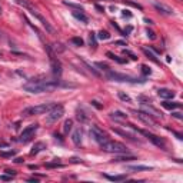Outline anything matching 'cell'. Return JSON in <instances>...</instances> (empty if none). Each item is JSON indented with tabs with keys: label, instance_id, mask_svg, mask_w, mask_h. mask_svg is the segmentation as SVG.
I'll list each match as a JSON object with an SVG mask.
<instances>
[{
	"label": "cell",
	"instance_id": "cell-1",
	"mask_svg": "<svg viewBox=\"0 0 183 183\" xmlns=\"http://www.w3.org/2000/svg\"><path fill=\"white\" fill-rule=\"evenodd\" d=\"M59 86H67V85L60 83V80H32L29 82L27 85L23 86V89L26 92H29V93H43V92H53Z\"/></svg>",
	"mask_w": 183,
	"mask_h": 183
},
{
	"label": "cell",
	"instance_id": "cell-2",
	"mask_svg": "<svg viewBox=\"0 0 183 183\" xmlns=\"http://www.w3.org/2000/svg\"><path fill=\"white\" fill-rule=\"evenodd\" d=\"M102 150L109 152V153H115V155H119V153H127V148L124 146L123 143L120 142H115V140H107L103 144H100Z\"/></svg>",
	"mask_w": 183,
	"mask_h": 183
},
{
	"label": "cell",
	"instance_id": "cell-3",
	"mask_svg": "<svg viewBox=\"0 0 183 183\" xmlns=\"http://www.w3.org/2000/svg\"><path fill=\"white\" fill-rule=\"evenodd\" d=\"M54 105H56V103H43V105L32 106V107H26L21 115H25V116H37V115H45V113L49 112V110L52 109Z\"/></svg>",
	"mask_w": 183,
	"mask_h": 183
},
{
	"label": "cell",
	"instance_id": "cell-4",
	"mask_svg": "<svg viewBox=\"0 0 183 183\" xmlns=\"http://www.w3.org/2000/svg\"><path fill=\"white\" fill-rule=\"evenodd\" d=\"M107 77L110 80L115 82H127V83H144V80H140V79H134L132 76H127V74H122V73H116V72L107 70Z\"/></svg>",
	"mask_w": 183,
	"mask_h": 183
},
{
	"label": "cell",
	"instance_id": "cell-5",
	"mask_svg": "<svg viewBox=\"0 0 183 183\" xmlns=\"http://www.w3.org/2000/svg\"><path fill=\"white\" fill-rule=\"evenodd\" d=\"M63 115H64L63 106L62 105H54L52 109L47 112V117H46V120H47V123H54V122H57V120L62 119Z\"/></svg>",
	"mask_w": 183,
	"mask_h": 183
},
{
	"label": "cell",
	"instance_id": "cell-6",
	"mask_svg": "<svg viewBox=\"0 0 183 183\" xmlns=\"http://www.w3.org/2000/svg\"><path fill=\"white\" fill-rule=\"evenodd\" d=\"M130 126H132V124H130ZM132 127H133V126H132ZM133 129H136V127H133ZM136 130H137V129H136ZM137 132H139V133H142V134H144V136L148 137L149 140L155 144V146H157V148L166 150V148H167V146H166V142L163 140L162 137L156 136V134H153V133H149V132H144V130H137Z\"/></svg>",
	"mask_w": 183,
	"mask_h": 183
},
{
	"label": "cell",
	"instance_id": "cell-7",
	"mask_svg": "<svg viewBox=\"0 0 183 183\" xmlns=\"http://www.w3.org/2000/svg\"><path fill=\"white\" fill-rule=\"evenodd\" d=\"M90 133H92V137H93V139H95V140L99 144H103L105 142H107V140H109V137H107V134H106L105 132L102 130V129H99L97 126H92Z\"/></svg>",
	"mask_w": 183,
	"mask_h": 183
},
{
	"label": "cell",
	"instance_id": "cell-8",
	"mask_svg": "<svg viewBox=\"0 0 183 183\" xmlns=\"http://www.w3.org/2000/svg\"><path fill=\"white\" fill-rule=\"evenodd\" d=\"M134 115H136L139 119L143 122V123H146L148 126H152V127H157V123H156V120L153 119V117L150 116V115H148L146 112H143V110H134Z\"/></svg>",
	"mask_w": 183,
	"mask_h": 183
},
{
	"label": "cell",
	"instance_id": "cell-9",
	"mask_svg": "<svg viewBox=\"0 0 183 183\" xmlns=\"http://www.w3.org/2000/svg\"><path fill=\"white\" fill-rule=\"evenodd\" d=\"M46 49H47V52H49V56H50V63H52L53 74H54V76H60V74H62V64H60L59 60H56L54 54H53L52 50H50V46H46Z\"/></svg>",
	"mask_w": 183,
	"mask_h": 183
},
{
	"label": "cell",
	"instance_id": "cell-10",
	"mask_svg": "<svg viewBox=\"0 0 183 183\" xmlns=\"http://www.w3.org/2000/svg\"><path fill=\"white\" fill-rule=\"evenodd\" d=\"M37 124H30V126H27L25 129V130L21 132V134H20V139H19V142H23V143H26V142H29L30 139H32V136H33V133H35L36 130H37Z\"/></svg>",
	"mask_w": 183,
	"mask_h": 183
},
{
	"label": "cell",
	"instance_id": "cell-11",
	"mask_svg": "<svg viewBox=\"0 0 183 183\" xmlns=\"http://www.w3.org/2000/svg\"><path fill=\"white\" fill-rule=\"evenodd\" d=\"M142 109H143V112H146L148 115H150L152 117H156V119H160L163 116V113L160 110H157L156 107H153L150 103L149 105L148 103H142Z\"/></svg>",
	"mask_w": 183,
	"mask_h": 183
},
{
	"label": "cell",
	"instance_id": "cell-12",
	"mask_svg": "<svg viewBox=\"0 0 183 183\" xmlns=\"http://www.w3.org/2000/svg\"><path fill=\"white\" fill-rule=\"evenodd\" d=\"M30 13H32L33 16H35V17L37 19V20H39V21H40V23H42L43 26H45V29H46V30H47V32L53 33V27L49 25V21L46 20V19L43 17L42 14H39V13H37V10H36V9H33V7H32V9H30Z\"/></svg>",
	"mask_w": 183,
	"mask_h": 183
},
{
	"label": "cell",
	"instance_id": "cell-13",
	"mask_svg": "<svg viewBox=\"0 0 183 183\" xmlns=\"http://www.w3.org/2000/svg\"><path fill=\"white\" fill-rule=\"evenodd\" d=\"M153 6H155V9L159 12V13L165 14V16H172V14H173V10H172V9H170L169 6H166V4H163V3H159V2H155V3H153Z\"/></svg>",
	"mask_w": 183,
	"mask_h": 183
},
{
	"label": "cell",
	"instance_id": "cell-14",
	"mask_svg": "<svg viewBox=\"0 0 183 183\" xmlns=\"http://www.w3.org/2000/svg\"><path fill=\"white\" fill-rule=\"evenodd\" d=\"M157 95L160 96L162 99H165V100H169V99L175 97V95H176V93H175L173 90H169V89H159Z\"/></svg>",
	"mask_w": 183,
	"mask_h": 183
},
{
	"label": "cell",
	"instance_id": "cell-15",
	"mask_svg": "<svg viewBox=\"0 0 183 183\" xmlns=\"http://www.w3.org/2000/svg\"><path fill=\"white\" fill-rule=\"evenodd\" d=\"M162 106L165 107V109H167V110H175V109H180V107H182V103H179V102H169V100H165V102L162 103Z\"/></svg>",
	"mask_w": 183,
	"mask_h": 183
},
{
	"label": "cell",
	"instance_id": "cell-16",
	"mask_svg": "<svg viewBox=\"0 0 183 183\" xmlns=\"http://www.w3.org/2000/svg\"><path fill=\"white\" fill-rule=\"evenodd\" d=\"M110 117L115 120H119V122H124L127 119V115L123 112H120V110H115V112L110 113Z\"/></svg>",
	"mask_w": 183,
	"mask_h": 183
},
{
	"label": "cell",
	"instance_id": "cell-17",
	"mask_svg": "<svg viewBox=\"0 0 183 183\" xmlns=\"http://www.w3.org/2000/svg\"><path fill=\"white\" fill-rule=\"evenodd\" d=\"M115 130V133H117V134H120V136H123V137H126V139H129V140H132V142H140L139 139H136V137L133 136V134H130V133H127V132H123V130H120V129H113Z\"/></svg>",
	"mask_w": 183,
	"mask_h": 183
},
{
	"label": "cell",
	"instance_id": "cell-18",
	"mask_svg": "<svg viewBox=\"0 0 183 183\" xmlns=\"http://www.w3.org/2000/svg\"><path fill=\"white\" fill-rule=\"evenodd\" d=\"M72 14H73V17H74V19H77V20H80L82 23H87V21H89L87 16H86L85 13H82V12H80V13H79V12H73Z\"/></svg>",
	"mask_w": 183,
	"mask_h": 183
},
{
	"label": "cell",
	"instance_id": "cell-19",
	"mask_svg": "<svg viewBox=\"0 0 183 183\" xmlns=\"http://www.w3.org/2000/svg\"><path fill=\"white\" fill-rule=\"evenodd\" d=\"M116 162H126V160H136L134 156H124V153H119V155L115 157Z\"/></svg>",
	"mask_w": 183,
	"mask_h": 183
},
{
	"label": "cell",
	"instance_id": "cell-20",
	"mask_svg": "<svg viewBox=\"0 0 183 183\" xmlns=\"http://www.w3.org/2000/svg\"><path fill=\"white\" fill-rule=\"evenodd\" d=\"M45 148H46V146H45V143H42V142H39V143H36L35 146H33L32 152H30V155H37V153H39V152H42Z\"/></svg>",
	"mask_w": 183,
	"mask_h": 183
},
{
	"label": "cell",
	"instance_id": "cell-21",
	"mask_svg": "<svg viewBox=\"0 0 183 183\" xmlns=\"http://www.w3.org/2000/svg\"><path fill=\"white\" fill-rule=\"evenodd\" d=\"M106 179L112 180V182H123V180H126V176L124 175H116V176H110V175H105Z\"/></svg>",
	"mask_w": 183,
	"mask_h": 183
},
{
	"label": "cell",
	"instance_id": "cell-22",
	"mask_svg": "<svg viewBox=\"0 0 183 183\" xmlns=\"http://www.w3.org/2000/svg\"><path fill=\"white\" fill-rule=\"evenodd\" d=\"M72 140H73L74 144H80L82 143V133L80 130H74L73 134H72Z\"/></svg>",
	"mask_w": 183,
	"mask_h": 183
},
{
	"label": "cell",
	"instance_id": "cell-23",
	"mask_svg": "<svg viewBox=\"0 0 183 183\" xmlns=\"http://www.w3.org/2000/svg\"><path fill=\"white\" fill-rule=\"evenodd\" d=\"M106 56H107V57H110L112 60H115V62H117V63H120V64L127 63V60H126V59H120V57H117L116 54H113L112 52H107V53H106Z\"/></svg>",
	"mask_w": 183,
	"mask_h": 183
},
{
	"label": "cell",
	"instance_id": "cell-24",
	"mask_svg": "<svg viewBox=\"0 0 183 183\" xmlns=\"http://www.w3.org/2000/svg\"><path fill=\"white\" fill-rule=\"evenodd\" d=\"M127 169H129V170H134V172H140V170H150L152 167H150V166H140V165H137V166H127Z\"/></svg>",
	"mask_w": 183,
	"mask_h": 183
},
{
	"label": "cell",
	"instance_id": "cell-25",
	"mask_svg": "<svg viewBox=\"0 0 183 183\" xmlns=\"http://www.w3.org/2000/svg\"><path fill=\"white\" fill-rule=\"evenodd\" d=\"M14 2H16L19 6L27 9V10H30V9H32V4H30V2H29V0H14Z\"/></svg>",
	"mask_w": 183,
	"mask_h": 183
},
{
	"label": "cell",
	"instance_id": "cell-26",
	"mask_svg": "<svg viewBox=\"0 0 183 183\" xmlns=\"http://www.w3.org/2000/svg\"><path fill=\"white\" fill-rule=\"evenodd\" d=\"M143 53H144V54H146V56H148L150 60H153L155 63H159L157 59H156V56L153 54V53H152V50H150V49H146V47H144V49H143Z\"/></svg>",
	"mask_w": 183,
	"mask_h": 183
},
{
	"label": "cell",
	"instance_id": "cell-27",
	"mask_svg": "<svg viewBox=\"0 0 183 183\" xmlns=\"http://www.w3.org/2000/svg\"><path fill=\"white\" fill-rule=\"evenodd\" d=\"M109 37H110V35L106 32V30H100V32L97 33V39L99 40H107Z\"/></svg>",
	"mask_w": 183,
	"mask_h": 183
},
{
	"label": "cell",
	"instance_id": "cell-28",
	"mask_svg": "<svg viewBox=\"0 0 183 183\" xmlns=\"http://www.w3.org/2000/svg\"><path fill=\"white\" fill-rule=\"evenodd\" d=\"M72 126H73V120H66L64 122V126H63V130L64 133H69V130H72Z\"/></svg>",
	"mask_w": 183,
	"mask_h": 183
},
{
	"label": "cell",
	"instance_id": "cell-29",
	"mask_svg": "<svg viewBox=\"0 0 183 183\" xmlns=\"http://www.w3.org/2000/svg\"><path fill=\"white\" fill-rule=\"evenodd\" d=\"M117 96H119V99L120 100H123V102H130V96L129 95H126V93H124V92H119V93H117Z\"/></svg>",
	"mask_w": 183,
	"mask_h": 183
},
{
	"label": "cell",
	"instance_id": "cell-30",
	"mask_svg": "<svg viewBox=\"0 0 183 183\" xmlns=\"http://www.w3.org/2000/svg\"><path fill=\"white\" fill-rule=\"evenodd\" d=\"M16 155L13 150H10V152H0V156L2 157H13V156Z\"/></svg>",
	"mask_w": 183,
	"mask_h": 183
},
{
	"label": "cell",
	"instance_id": "cell-31",
	"mask_svg": "<svg viewBox=\"0 0 183 183\" xmlns=\"http://www.w3.org/2000/svg\"><path fill=\"white\" fill-rule=\"evenodd\" d=\"M72 43H73V45H76V46H83V39H82V37H73V39H72Z\"/></svg>",
	"mask_w": 183,
	"mask_h": 183
},
{
	"label": "cell",
	"instance_id": "cell-32",
	"mask_svg": "<svg viewBox=\"0 0 183 183\" xmlns=\"http://www.w3.org/2000/svg\"><path fill=\"white\" fill-rule=\"evenodd\" d=\"M142 73H143L144 76H148V74H150V73H152L150 67H148L146 64H143V66H142Z\"/></svg>",
	"mask_w": 183,
	"mask_h": 183
},
{
	"label": "cell",
	"instance_id": "cell-33",
	"mask_svg": "<svg viewBox=\"0 0 183 183\" xmlns=\"http://www.w3.org/2000/svg\"><path fill=\"white\" fill-rule=\"evenodd\" d=\"M64 4L66 6H70V7H73V9H79V10H83V7L80 6V4H74V3H69V2H64Z\"/></svg>",
	"mask_w": 183,
	"mask_h": 183
},
{
	"label": "cell",
	"instance_id": "cell-34",
	"mask_svg": "<svg viewBox=\"0 0 183 183\" xmlns=\"http://www.w3.org/2000/svg\"><path fill=\"white\" fill-rule=\"evenodd\" d=\"M172 116H173V117H176V119H179V120L183 119V115H182L180 112H173V110H172Z\"/></svg>",
	"mask_w": 183,
	"mask_h": 183
},
{
	"label": "cell",
	"instance_id": "cell-35",
	"mask_svg": "<svg viewBox=\"0 0 183 183\" xmlns=\"http://www.w3.org/2000/svg\"><path fill=\"white\" fill-rule=\"evenodd\" d=\"M89 42H90V46H96V39L93 33H90V36H89Z\"/></svg>",
	"mask_w": 183,
	"mask_h": 183
},
{
	"label": "cell",
	"instance_id": "cell-36",
	"mask_svg": "<svg viewBox=\"0 0 183 183\" xmlns=\"http://www.w3.org/2000/svg\"><path fill=\"white\" fill-rule=\"evenodd\" d=\"M96 66L97 67H100L102 70H105V72H107L109 70V67H107V64H105V63H96Z\"/></svg>",
	"mask_w": 183,
	"mask_h": 183
},
{
	"label": "cell",
	"instance_id": "cell-37",
	"mask_svg": "<svg viewBox=\"0 0 183 183\" xmlns=\"http://www.w3.org/2000/svg\"><path fill=\"white\" fill-rule=\"evenodd\" d=\"M146 33H148V37H150L152 40H155L156 39V35H155V32H152V30H146Z\"/></svg>",
	"mask_w": 183,
	"mask_h": 183
},
{
	"label": "cell",
	"instance_id": "cell-38",
	"mask_svg": "<svg viewBox=\"0 0 183 183\" xmlns=\"http://www.w3.org/2000/svg\"><path fill=\"white\" fill-rule=\"evenodd\" d=\"M76 117H77L80 122H86V116H83V113H80V112H77V116Z\"/></svg>",
	"mask_w": 183,
	"mask_h": 183
},
{
	"label": "cell",
	"instance_id": "cell-39",
	"mask_svg": "<svg viewBox=\"0 0 183 183\" xmlns=\"http://www.w3.org/2000/svg\"><path fill=\"white\" fill-rule=\"evenodd\" d=\"M12 177L13 176H10V175H9V176H7V175H2V176H0V180H12Z\"/></svg>",
	"mask_w": 183,
	"mask_h": 183
},
{
	"label": "cell",
	"instance_id": "cell-40",
	"mask_svg": "<svg viewBox=\"0 0 183 183\" xmlns=\"http://www.w3.org/2000/svg\"><path fill=\"white\" fill-rule=\"evenodd\" d=\"M124 53H126V54H129V56H130V59H132V60H136V59H137V57L134 56L133 53H132V52H129V50H124Z\"/></svg>",
	"mask_w": 183,
	"mask_h": 183
},
{
	"label": "cell",
	"instance_id": "cell-41",
	"mask_svg": "<svg viewBox=\"0 0 183 183\" xmlns=\"http://www.w3.org/2000/svg\"><path fill=\"white\" fill-rule=\"evenodd\" d=\"M92 105L95 106V107H97V109H102V105H99L97 102H92Z\"/></svg>",
	"mask_w": 183,
	"mask_h": 183
},
{
	"label": "cell",
	"instance_id": "cell-42",
	"mask_svg": "<svg viewBox=\"0 0 183 183\" xmlns=\"http://www.w3.org/2000/svg\"><path fill=\"white\" fill-rule=\"evenodd\" d=\"M116 45H119V46H126V43L124 42H122V40H117V42H115Z\"/></svg>",
	"mask_w": 183,
	"mask_h": 183
},
{
	"label": "cell",
	"instance_id": "cell-43",
	"mask_svg": "<svg viewBox=\"0 0 183 183\" xmlns=\"http://www.w3.org/2000/svg\"><path fill=\"white\" fill-rule=\"evenodd\" d=\"M7 146H9L7 143H4V142H2V140H0V148H7Z\"/></svg>",
	"mask_w": 183,
	"mask_h": 183
},
{
	"label": "cell",
	"instance_id": "cell-44",
	"mask_svg": "<svg viewBox=\"0 0 183 183\" xmlns=\"http://www.w3.org/2000/svg\"><path fill=\"white\" fill-rule=\"evenodd\" d=\"M6 173H7V175H10V176H14V175H16L13 170H6Z\"/></svg>",
	"mask_w": 183,
	"mask_h": 183
},
{
	"label": "cell",
	"instance_id": "cell-45",
	"mask_svg": "<svg viewBox=\"0 0 183 183\" xmlns=\"http://www.w3.org/2000/svg\"><path fill=\"white\" fill-rule=\"evenodd\" d=\"M144 21H146V23H149V25H153V20H150V19H144Z\"/></svg>",
	"mask_w": 183,
	"mask_h": 183
},
{
	"label": "cell",
	"instance_id": "cell-46",
	"mask_svg": "<svg viewBox=\"0 0 183 183\" xmlns=\"http://www.w3.org/2000/svg\"><path fill=\"white\" fill-rule=\"evenodd\" d=\"M132 29H133V27H132V26H127V29H126V33H130V32H132Z\"/></svg>",
	"mask_w": 183,
	"mask_h": 183
},
{
	"label": "cell",
	"instance_id": "cell-47",
	"mask_svg": "<svg viewBox=\"0 0 183 183\" xmlns=\"http://www.w3.org/2000/svg\"><path fill=\"white\" fill-rule=\"evenodd\" d=\"M14 162H16V163H21V162H23V159H16Z\"/></svg>",
	"mask_w": 183,
	"mask_h": 183
},
{
	"label": "cell",
	"instance_id": "cell-48",
	"mask_svg": "<svg viewBox=\"0 0 183 183\" xmlns=\"http://www.w3.org/2000/svg\"><path fill=\"white\" fill-rule=\"evenodd\" d=\"M96 9H97V10H100V12H105V9H102L100 6H96Z\"/></svg>",
	"mask_w": 183,
	"mask_h": 183
},
{
	"label": "cell",
	"instance_id": "cell-49",
	"mask_svg": "<svg viewBox=\"0 0 183 183\" xmlns=\"http://www.w3.org/2000/svg\"><path fill=\"white\" fill-rule=\"evenodd\" d=\"M0 57H2V53H0Z\"/></svg>",
	"mask_w": 183,
	"mask_h": 183
},
{
	"label": "cell",
	"instance_id": "cell-50",
	"mask_svg": "<svg viewBox=\"0 0 183 183\" xmlns=\"http://www.w3.org/2000/svg\"><path fill=\"white\" fill-rule=\"evenodd\" d=\"M0 12H2V9H0Z\"/></svg>",
	"mask_w": 183,
	"mask_h": 183
}]
</instances>
